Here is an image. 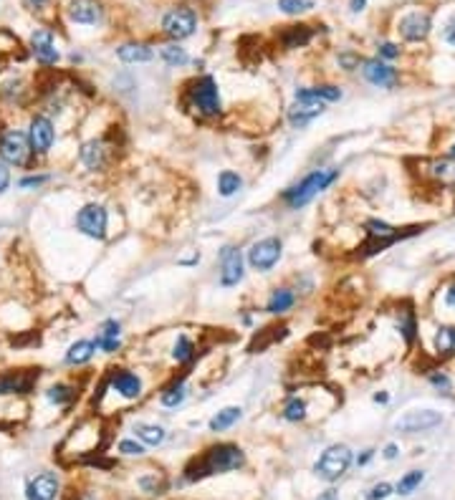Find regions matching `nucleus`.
Returning a JSON list of instances; mask_svg holds the SVG:
<instances>
[{
  "mask_svg": "<svg viewBox=\"0 0 455 500\" xmlns=\"http://www.w3.org/2000/svg\"><path fill=\"white\" fill-rule=\"evenodd\" d=\"M246 462V455L238 445L230 442H220L213 445L210 450H205V455L200 460H195V468H187V478L190 480H197L202 475H215V473H230V470L243 468Z\"/></svg>",
  "mask_w": 455,
  "mask_h": 500,
  "instance_id": "nucleus-1",
  "label": "nucleus"
},
{
  "mask_svg": "<svg viewBox=\"0 0 455 500\" xmlns=\"http://www.w3.org/2000/svg\"><path fill=\"white\" fill-rule=\"evenodd\" d=\"M336 177H339V172L336 170H314L298 184H294V187H289V190L284 192L286 205H289L291 210H298V208H303V205H309L311 200H314L322 190H327Z\"/></svg>",
  "mask_w": 455,
  "mask_h": 500,
  "instance_id": "nucleus-2",
  "label": "nucleus"
},
{
  "mask_svg": "<svg viewBox=\"0 0 455 500\" xmlns=\"http://www.w3.org/2000/svg\"><path fill=\"white\" fill-rule=\"evenodd\" d=\"M349 465H352V450H349L347 445H331V447L324 450L322 457L316 460L314 473L319 475L322 480L334 482L347 473Z\"/></svg>",
  "mask_w": 455,
  "mask_h": 500,
  "instance_id": "nucleus-3",
  "label": "nucleus"
},
{
  "mask_svg": "<svg viewBox=\"0 0 455 500\" xmlns=\"http://www.w3.org/2000/svg\"><path fill=\"white\" fill-rule=\"evenodd\" d=\"M190 104L200 116H218L220 114V94L213 76H202L190 89Z\"/></svg>",
  "mask_w": 455,
  "mask_h": 500,
  "instance_id": "nucleus-4",
  "label": "nucleus"
},
{
  "mask_svg": "<svg viewBox=\"0 0 455 500\" xmlns=\"http://www.w3.org/2000/svg\"><path fill=\"white\" fill-rule=\"evenodd\" d=\"M0 157L6 165L23 167L31 157V144H28V134L18 129H6L0 134Z\"/></svg>",
  "mask_w": 455,
  "mask_h": 500,
  "instance_id": "nucleus-5",
  "label": "nucleus"
},
{
  "mask_svg": "<svg viewBox=\"0 0 455 500\" xmlns=\"http://www.w3.org/2000/svg\"><path fill=\"white\" fill-rule=\"evenodd\" d=\"M107 222H109L107 210L96 203L84 205L76 212V228L81 230L84 235H88V238H94V241H104L107 238Z\"/></svg>",
  "mask_w": 455,
  "mask_h": 500,
  "instance_id": "nucleus-6",
  "label": "nucleus"
},
{
  "mask_svg": "<svg viewBox=\"0 0 455 500\" xmlns=\"http://www.w3.org/2000/svg\"><path fill=\"white\" fill-rule=\"evenodd\" d=\"M197 28V15L192 8H175L162 18V31L175 41H183L192 36Z\"/></svg>",
  "mask_w": 455,
  "mask_h": 500,
  "instance_id": "nucleus-7",
  "label": "nucleus"
},
{
  "mask_svg": "<svg viewBox=\"0 0 455 500\" xmlns=\"http://www.w3.org/2000/svg\"><path fill=\"white\" fill-rule=\"evenodd\" d=\"M281 248L284 245L278 238H263V241L253 243L251 250H248V263H251L253 271H271L281 258Z\"/></svg>",
  "mask_w": 455,
  "mask_h": 500,
  "instance_id": "nucleus-8",
  "label": "nucleus"
},
{
  "mask_svg": "<svg viewBox=\"0 0 455 500\" xmlns=\"http://www.w3.org/2000/svg\"><path fill=\"white\" fill-rule=\"evenodd\" d=\"M56 142V129H53V121L44 114H36L31 119V127H28V144H31V152L36 154H46Z\"/></svg>",
  "mask_w": 455,
  "mask_h": 500,
  "instance_id": "nucleus-9",
  "label": "nucleus"
},
{
  "mask_svg": "<svg viewBox=\"0 0 455 500\" xmlns=\"http://www.w3.org/2000/svg\"><path fill=\"white\" fill-rule=\"evenodd\" d=\"M243 281V253L235 245H225L220 250V285L233 288Z\"/></svg>",
  "mask_w": 455,
  "mask_h": 500,
  "instance_id": "nucleus-10",
  "label": "nucleus"
},
{
  "mask_svg": "<svg viewBox=\"0 0 455 500\" xmlns=\"http://www.w3.org/2000/svg\"><path fill=\"white\" fill-rule=\"evenodd\" d=\"M442 422V414L435 410H417V412H407L404 417H400L395 422V430L400 432H425L433 430Z\"/></svg>",
  "mask_w": 455,
  "mask_h": 500,
  "instance_id": "nucleus-11",
  "label": "nucleus"
},
{
  "mask_svg": "<svg viewBox=\"0 0 455 500\" xmlns=\"http://www.w3.org/2000/svg\"><path fill=\"white\" fill-rule=\"evenodd\" d=\"M31 51L33 56H36L38 64L44 66H53L58 61V48H56V41H53V33L46 31V28H38V31H33L31 36Z\"/></svg>",
  "mask_w": 455,
  "mask_h": 500,
  "instance_id": "nucleus-12",
  "label": "nucleus"
},
{
  "mask_svg": "<svg viewBox=\"0 0 455 500\" xmlns=\"http://www.w3.org/2000/svg\"><path fill=\"white\" fill-rule=\"evenodd\" d=\"M58 478L56 473H41L38 478H33L25 487V498L28 500H56L58 495Z\"/></svg>",
  "mask_w": 455,
  "mask_h": 500,
  "instance_id": "nucleus-13",
  "label": "nucleus"
},
{
  "mask_svg": "<svg viewBox=\"0 0 455 500\" xmlns=\"http://www.w3.org/2000/svg\"><path fill=\"white\" fill-rule=\"evenodd\" d=\"M430 28H433V20H430L428 13H410V15H404V18L400 20V33H402V39L412 41V43L425 41V36L430 33Z\"/></svg>",
  "mask_w": 455,
  "mask_h": 500,
  "instance_id": "nucleus-14",
  "label": "nucleus"
},
{
  "mask_svg": "<svg viewBox=\"0 0 455 500\" xmlns=\"http://www.w3.org/2000/svg\"><path fill=\"white\" fill-rule=\"evenodd\" d=\"M109 384H112L114 392H119L124 399L142 397V381H139L137 374L126 372V369H114L112 377H109Z\"/></svg>",
  "mask_w": 455,
  "mask_h": 500,
  "instance_id": "nucleus-15",
  "label": "nucleus"
},
{
  "mask_svg": "<svg viewBox=\"0 0 455 500\" xmlns=\"http://www.w3.org/2000/svg\"><path fill=\"white\" fill-rule=\"evenodd\" d=\"M69 15L74 23L81 26H96L101 20V6L99 0H71Z\"/></svg>",
  "mask_w": 455,
  "mask_h": 500,
  "instance_id": "nucleus-16",
  "label": "nucleus"
},
{
  "mask_svg": "<svg viewBox=\"0 0 455 500\" xmlns=\"http://www.w3.org/2000/svg\"><path fill=\"white\" fill-rule=\"evenodd\" d=\"M362 71H364L367 81L374 83V86H382V89H390V86H395V83H397V71L392 69V66L382 64L379 58L367 61Z\"/></svg>",
  "mask_w": 455,
  "mask_h": 500,
  "instance_id": "nucleus-17",
  "label": "nucleus"
},
{
  "mask_svg": "<svg viewBox=\"0 0 455 500\" xmlns=\"http://www.w3.org/2000/svg\"><path fill=\"white\" fill-rule=\"evenodd\" d=\"M324 114V104L322 102H296L289 109V121L294 127H306L309 121H314L316 116Z\"/></svg>",
  "mask_w": 455,
  "mask_h": 500,
  "instance_id": "nucleus-18",
  "label": "nucleus"
},
{
  "mask_svg": "<svg viewBox=\"0 0 455 500\" xmlns=\"http://www.w3.org/2000/svg\"><path fill=\"white\" fill-rule=\"evenodd\" d=\"M121 326H119V321H114V318H109V321H104V326H101V331H99V336H96V346L99 349H104L107 354H114L117 349H119V344H121Z\"/></svg>",
  "mask_w": 455,
  "mask_h": 500,
  "instance_id": "nucleus-19",
  "label": "nucleus"
},
{
  "mask_svg": "<svg viewBox=\"0 0 455 500\" xmlns=\"http://www.w3.org/2000/svg\"><path fill=\"white\" fill-rule=\"evenodd\" d=\"M117 56L124 64H147V61L154 58V51L147 43H124L117 48Z\"/></svg>",
  "mask_w": 455,
  "mask_h": 500,
  "instance_id": "nucleus-20",
  "label": "nucleus"
},
{
  "mask_svg": "<svg viewBox=\"0 0 455 500\" xmlns=\"http://www.w3.org/2000/svg\"><path fill=\"white\" fill-rule=\"evenodd\" d=\"M341 89L336 86H314V89H296V102H339Z\"/></svg>",
  "mask_w": 455,
  "mask_h": 500,
  "instance_id": "nucleus-21",
  "label": "nucleus"
},
{
  "mask_svg": "<svg viewBox=\"0 0 455 500\" xmlns=\"http://www.w3.org/2000/svg\"><path fill=\"white\" fill-rule=\"evenodd\" d=\"M367 233H369V238H372L374 248H385V245H390L392 241H397L400 238L397 228H392V225H387V222H382V220L367 222Z\"/></svg>",
  "mask_w": 455,
  "mask_h": 500,
  "instance_id": "nucleus-22",
  "label": "nucleus"
},
{
  "mask_svg": "<svg viewBox=\"0 0 455 500\" xmlns=\"http://www.w3.org/2000/svg\"><path fill=\"white\" fill-rule=\"evenodd\" d=\"M79 157H81V162L88 167V170H101L104 159H107V149H104V144H101L99 140H91V142H86V144H81Z\"/></svg>",
  "mask_w": 455,
  "mask_h": 500,
  "instance_id": "nucleus-23",
  "label": "nucleus"
},
{
  "mask_svg": "<svg viewBox=\"0 0 455 500\" xmlns=\"http://www.w3.org/2000/svg\"><path fill=\"white\" fill-rule=\"evenodd\" d=\"M96 351V344L94 342H76L69 346V351H66V364H71V367H79V364H86L91 356H94Z\"/></svg>",
  "mask_w": 455,
  "mask_h": 500,
  "instance_id": "nucleus-24",
  "label": "nucleus"
},
{
  "mask_svg": "<svg viewBox=\"0 0 455 500\" xmlns=\"http://www.w3.org/2000/svg\"><path fill=\"white\" fill-rule=\"evenodd\" d=\"M294 304H296L294 291H289V288H276V291L271 293V298H268L265 311H268V313H286Z\"/></svg>",
  "mask_w": 455,
  "mask_h": 500,
  "instance_id": "nucleus-25",
  "label": "nucleus"
},
{
  "mask_svg": "<svg viewBox=\"0 0 455 500\" xmlns=\"http://www.w3.org/2000/svg\"><path fill=\"white\" fill-rule=\"evenodd\" d=\"M240 417H243V410H240V407H225V410H220L213 419H210V432L228 430V427H233Z\"/></svg>",
  "mask_w": 455,
  "mask_h": 500,
  "instance_id": "nucleus-26",
  "label": "nucleus"
},
{
  "mask_svg": "<svg viewBox=\"0 0 455 500\" xmlns=\"http://www.w3.org/2000/svg\"><path fill=\"white\" fill-rule=\"evenodd\" d=\"M185 397H187V386H185V381H172L167 389H164L162 394H159V402H162V407H180L185 402Z\"/></svg>",
  "mask_w": 455,
  "mask_h": 500,
  "instance_id": "nucleus-27",
  "label": "nucleus"
},
{
  "mask_svg": "<svg viewBox=\"0 0 455 500\" xmlns=\"http://www.w3.org/2000/svg\"><path fill=\"white\" fill-rule=\"evenodd\" d=\"M240 187H243V180H240L238 172L223 170L220 175H218V192H220L223 197H233Z\"/></svg>",
  "mask_w": 455,
  "mask_h": 500,
  "instance_id": "nucleus-28",
  "label": "nucleus"
},
{
  "mask_svg": "<svg viewBox=\"0 0 455 500\" xmlns=\"http://www.w3.org/2000/svg\"><path fill=\"white\" fill-rule=\"evenodd\" d=\"M137 437L142 440V445H152V447H157V445L164 442V430L157 427V424H137L134 427Z\"/></svg>",
  "mask_w": 455,
  "mask_h": 500,
  "instance_id": "nucleus-29",
  "label": "nucleus"
},
{
  "mask_svg": "<svg viewBox=\"0 0 455 500\" xmlns=\"http://www.w3.org/2000/svg\"><path fill=\"white\" fill-rule=\"evenodd\" d=\"M430 172H433V177H437L442 184L455 187V159H440V162H433V165H430Z\"/></svg>",
  "mask_w": 455,
  "mask_h": 500,
  "instance_id": "nucleus-30",
  "label": "nucleus"
},
{
  "mask_svg": "<svg viewBox=\"0 0 455 500\" xmlns=\"http://www.w3.org/2000/svg\"><path fill=\"white\" fill-rule=\"evenodd\" d=\"M172 359H175L177 364H187V361L195 359V346H192V342H190L185 334L177 336L175 349H172Z\"/></svg>",
  "mask_w": 455,
  "mask_h": 500,
  "instance_id": "nucleus-31",
  "label": "nucleus"
},
{
  "mask_svg": "<svg viewBox=\"0 0 455 500\" xmlns=\"http://www.w3.org/2000/svg\"><path fill=\"white\" fill-rule=\"evenodd\" d=\"M435 349L440 354H455V329L453 326H442L435 334Z\"/></svg>",
  "mask_w": 455,
  "mask_h": 500,
  "instance_id": "nucleus-32",
  "label": "nucleus"
},
{
  "mask_svg": "<svg viewBox=\"0 0 455 500\" xmlns=\"http://www.w3.org/2000/svg\"><path fill=\"white\" fill-rule=\"evenodd\" d=\"M425 480V473L423 470H410V473L404 475L402 480L397 482V493L400 495H410L415 487H420V482Z\"/></svg>",
  "mask_w": 455,
  "mask_h": 500,
  "instance_id": "nucleus-33",
  "label": "nucleus"
},
{
  "mask_svg": "<svg viewBox=\"0 0 455 500\" xmlns=\"http://www.w3.org/2000/svg\"><path fill=\"white\" fill-rule=\"evenodd\" d=\"M314 8V0H278V11H284L286 15L306 13Z\"/></svg>",
  "mask_w": 455,
  "mask_h": 500,
  "instance_id": "nucleus-34",
  "label": "nucleus"
},
{
  "mask_svg": "<svg viewBox=\"0 0 455 500\" xmlns=\"http://www.w3.org/2000/svg\"><path fill=\"white\" fill-rule=\"evenodd\" d=\"M309 39H311V33L306 31V26L291 28V31L284 36V46H286V48H298V46L309 43Z\"/></svg>",
  "mask_w": 455,
  "mask_h": 500,
  "instance_id": "nucleus-35",
  "label": "nucleus"
},
{
  "mask_svg": "<svg viewBox=\"0 0 455 500\" xmlns=\"http://www.w3.org/2000/svg\"><path fill=\"white\" fill-rule=\"evenodd\" d=\"M303 417H306V402L298 397L289 399V405L284 407V419H289V422H301Z\"/></svg>",
  "mask_w": 455,
  "mask_h": 500,
  "instance_id": "nucleus-36",
  "label": "nucleus"
},
{
  "mask_svg": "<svg viewBox=\"0 0 455 500\" xmlns=\"http://www.w3.org/2000/svg\"><path fill=\"white\" fill-rule=\"evenodd\" d=\"M159 53H162L164 64L167 66H185L187 64V51L180 48V46H164Z\"/></svg>",
  "mask_w": 455,
  "mask_h": 500,
  "instance_id": "nucleus-37",
  "label": "nucleus"
},
{
  "mask_svg": "<svg viewBox=\"0 0 455 500\" xmlns=\"http://www.w3.org/2000/svg\"><path fill=\"white\" fill-rule=\"evenodd\" d=\"M46 397H48V402H53V405H66V402L74 399V389H71L69 384H53L48 392H46Z\"/></svg>",
  "mask_w": 455,
  "mask_h": 500,
  "instance_id": "nucleus-38",
  "label": "nucleus"
},
{
  "mask_svg": "<svg viewBox=\"0 0 455 500\" xmlns=\"http://www.w3.org/2000/svg\"><path fill=\"white\" fill-rule=\"evenodd\" d=\"M392 495L390 482H377L374 487H369V493L364 495V500H387Z\"/></svg>",
  "mask_w": 455,
  "mask_h": 500,
  "instance_id": "nucleus-39",
  "label": "nucleus"
},
{
  "mask_svg": "<svg viewBox=\"0 0 455 500\" xmlns=\"http://www.w3.org/2000/svg\"><path fill=\"white\" fill-rule=\"evenodd\" d=\"M119 452L121 455H145V445L137 442V440H121Z\"/></svg>",
  "mask_w": 455,
  "mask_h": 500,
  "instance_id": "nucleus-40",
  "label": "nucleus"
},
{
  "mask_svg": "<svg viewBox=\"0 0 455 500\" xmlns=\"http://www.w3.org/2000/svg\"><path fill=\"white\" fill-rule=\"evenodd\" d=\"M44 182H48V175H31V177H23L20 180V187L23 190H31V187H41Z\"/></svg>",
  "mask_w": 455,
  "mask_h": 500,
  "instance_id": "nucleus-41",
  "label": "nucleus"
},
{
  "mask_svg": "<svg viewBox=\"0 0 455 500\" xmlns=\"http://www.w3.org/2000/svg\"><path fill=\"white\" fill-rule=\"evenodd\" d=\"M11 187V170H8L6 162H0V195Z\"/></svg>",
  "mask_w": 455,
  "mask_h": 500,
  "instance_id": "nucleus-42",
  "label": "nucleus"
},
{
  "mask_svg": "<svg viewBox=\"0 0 455 500\" xmlns=\"http://www.w3.org/2000/svg\"><path fill=\"white\" fill-rule=\"evenodd\" d=\"M430 381H433L437 389H442V392H450V379L445 377V374H433V377H430Z\"/></svg>",
  "mask_w": 455,
  "mask_h": 500,
  "instance_id": "nucleus-43",
  "label": "nucleus"
},
{
  "mask_svg": "<svg viewBox=\"0 0 455 500\" xmlns=\"http://www.w3.org/2000/svg\"><path fill=\"white\" fill-rule=\"evenodd\" d=\"M379 56H385V58H397V56H400L397 46H395V43H382V46H379Z\"/></svg>",
  "mask_w": 455,
  "mask_h": 500,
  "instance_id": "nucleus-44",
  "label": "nucleus"
},
{
  "mask_svg": "<svg viewBox=\"0 0 455 500\" xmlns=\"http://www.w3.org/2000/svg\"><path fill=\"white\" fill-rule=\"evenodd\" d=\"M139 485L145 487V490H150V493H157L159 480H157V478H142V480H139Z\"/></svg>",
  "mask_w": 455,
  "mask_h": 500,
  "instance_id": "nucleus-45",
  "label": "nucleus"
},
{
  "mask_svg": "<svg viewBox=\"0 0 455 500\" xmlns=\"http://www.w3.org/2000/svg\"><path fill=\"white\" fill-rule=\"evenodd\" d=\"M400 331L404 334V339H407V342H412V331H415V321H412V316H407V321L400 326Z\"/></svg>",
  "mask_w": 455,
  "mask_h": 500,
  "instance_id": "nucleus-46",
  "label": "nucleus"
},
{
  "mask_svg": "<svg viewBox=\"0 0 455 500\" xmlns=\"http://www.w3.org/2000/svg\"><path fill=\"white\" fill-rule=\"evenodd\" d=\"M445 41H448L450 46H455V18L445 26Z\"/></svg>",
  "mask_w": 455,
  "mask_h": 500,
  "instance_id": "nucleus-47",
  "label": "nucleus"
},
{
  "mask_svg": "<svg viewBox=\"0 0 455 500\" xmlns=\"http://www.w3.org/2000/svg\"><path fill=\"white\" fill-rule=\"evenodd\" d=\"M367 8V0H349V11L352 13H362Z\"/></svg>",
  "mask_w": 455,
  "mask_h": 500,
  "instance_id": "nucleus-48",
  "label": "nucleus"
},
{
  "mask_svg": "<svg viewBox=\"0 0 455 500\" xmlns=\"http://www.w3.org/2000/svg\"><path fill=\"white\" fill-rule=\"evenodd\" d=\"M385 457H387V460H395V457H397V445H387V447H385Z\"/></svg>",
  "mask_w": 455,
  "mask_h": 500,
  "instance_id": "nucleus-49",
  "label": "nucleus"
},
{
  "mask_svg": "<svg viewBox=\"0 0 455 500\" xmlns=\"http://www.w3.org/2000/svg\"><path fill=\"white\" fill-rule=\"evenodd\" d=\"M372 455H374V450H367L364 455H362V457H360V460H357V462H360V465H367V462L372 460Z\"/></svg>",
  "mask_w": 455,
  "mask_h": 500,
  "instance_id": "nucleus-50",
  "label": "nucleus"
},
{
  "mask_svg": "<svg viewBox=\"0 0 455 500\" xmlns=\"http://www.w3.org/2000/svg\"><path fill=\"white\" fill-rule=\"evenodd\" d=\"M319 500H339V498H336V490H327V493L319 495Z\"/></svg>",
  "mask_w": 455,
  "mask_h": 500,
  "instance_id": "nucleus-51",
  "label": "nucleus"
},
{
  "mask_svg": "<svg viewBox=\"0 0 455 500\" xmlns=\"http://www.w3.org/2000/svg\"><path fill=\"white\" fill-rule=\"evenodd\" d=\"M445 301H448V306H455V285L448 291V296H445Z\"/></svg>",
  "mask_w": 455,
  "mask_h": 500,
  "instance_id": "nucleus-52",
  "label": "nucleus"
},
{
  "mask_svg": "<svg viewBox=\"0 0 455 500\" xmlns=\"http://www.w3.org/2000/svg\"><path fill=\"white\" fill-rule=\"evenodd\" d=\"M387 394H374V402H379V405H387Z\"/></svg>",
  "mask_w": 455,
  "mask_h": 500,
  "instance_id": "nucleus-53",
  "label": "nucleus"
},
{
  "mask_svg": "<svg viewBox=\"0 0 455 500\" xmlns=\"http://www.w3.org/2000/svg\"><path fill=\"white\" fill-rule=\"evenodd\" d=\"M28 6H31V8H44L46 0H28Z\"/></svg>",
  "mask_w": 455,
  "mask_h": 500,
  "instance_id": "nucleus-54",
  "label": "nucleus"
},
{
  "mask_svg": "<svg viewBox=\"0 0 455 500\" xmlns=\"http://www.w3.org/2000/svg\"><path fill=\"white\" fill-rule=\"evenodd\" d=\"M450 152H453V157H455V144H453V149H450Z\"/></svg>",
  "mask_w": 455,
  "mask_h": 500,
  "instance_id": "nucleus-55",
  "label": "nucleus"
},
{
  "mask_svg": "<svg viewBox=\"0 0 455 500\" xmlns=\"http://www.w3.org/2000/svg\"><path fill=\"white\" fill-rule=\"evenodd\" d=\"M86 500H94V498H86Z\"/></svg>",
  "mask_w": 455,
  "mask_h": 500,
  "instance_id": "nucleus-56",
  "label": "nucleus"
}]
</instances>
